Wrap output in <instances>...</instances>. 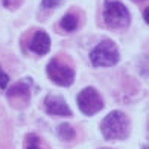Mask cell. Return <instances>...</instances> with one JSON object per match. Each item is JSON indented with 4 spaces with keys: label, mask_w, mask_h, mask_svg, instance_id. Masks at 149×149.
<instances>
[{
    "label": "cell",
    "mask_w": 149,
    "mask_h": 149,
    "mask_svg": "<svg viewBox=\"0 0 149 149\" xmlns=\"http://www.w3.org/2000/svg\"><path fill=\"white\" fill-rule=\"evenodd\" d=\"M104 23L111 31H123L131 23V14L128 8L117 0H107L102 11Z\"/></svg>",
    "instance_id": "cell-2"
},
{
    "label": "cell",
    "mask_w": 149,
    "mask_h": 149,
    "mask_svg": "<svg viewBox=\"0 0 149 149\" xmlns=\"http://www.w3.org/2000/svg\"><path fill=\"white\" fill-rule=\"evenodd\" d=\"M8 82H9V76L8 73H6L2 67H0V88L2 90H6V87H8Z\"/></svg>",
    "instance_id": "cell-13"
},
{
    "label": "cell",
    "mask_w": 149,
    "mask_h": 149,
    "mask_svg": "<svg viewBox=\"0 0 149 149\" xmlns=\"http://www.w3.org/2000/svg\"><path fill=\"white\" fill-rule=\"evenodd\" d=\"M100 132L107 140H125L131 132V122L123 111L114 110L102 119Z\"/></svg>",
    "instance_id": "cell-1"
},
{
    "label": "cell",
    "mask_w": 149,
    "mask_h": 149,
    "mask_svg": "<svg viewBox=\"0 0 149 149\" xmlns=\"http://www.w3.org/2000/svg\"><path fill=\"white\" fill-rule=\"evenodd\" d=\"M44 111L50 116H61V117L73 116L70 107L67 105L64 97L55 96V94H49V96L44 97Z\"/></svg>",
    "instance_id": "cell-7"
},
{
    "label": "cell",
    "mask_w": 149,
    "mask_h": 149,
    "mask_svg": "<svg viewBox=\"0 0 149 149\" xmlns=\"http://www.w3.org/2000/svg\"><path fill=\"white\" fill-rule=\"evenodd\" d=\"M79 26H81V12L78 9H72L69 12H65L63 18L59 20V28L65 33L78 31Z\"/></svg>",
    "instance_id": "cell-9"
},
{
    "label": "cell",
    "mask_w": 149,
    "mask_h": 149,
    "mask_svg": "<svg viewBox=\"0 0 149 149\" xmlns=\"http://www.w3.org/2000/svg\"><path fill=\"white\" fill-rule=\"evenodd\" d=\"M46 73L53 84L61 87H70L74 81V69L64 56H55L49 61Z\"/></svg>",
    "instance_id": "cell-3"
},
{
    "label": "cell",
    "mask_w": 149,
    "mask_h": 149,
    "mask_svg": "<svg viewBox=\"0 0 149 149\" xmlns=\"http://www.w3.org/2000/svg\"><path fill=\"white\" fill-rule=\"evenodd\" d=\"M64 0H41V6L44 9H55L59 5H63Z\"/></svg>",
    "instance_id": "cell-12"
},
{
    "label": "cell",
    "mask_w": 149,
    "mask_h": 149,
    "mask_svg": "<svg viewBox=\"0 0 149 149\" xmlns=\"http://www.w3.org/2000/svg\"><path fill=\"white\" fill-rule=\"evenodd\" d=\"M24 149H49L43 145V140L37 134H28L24 139Z\"/></svg>",
    "instance_id": "cell-11"
},
{
    "label": "cell",
    "mask_w": 149,
    "mask_h": 149,
    "mask_svg": "<svg viewBox=\"0 0 149 149\" xmlns=\"http://www.w3.org/2000/svg\"><path fill=\"white\" fill-rule=\"evenodd\" d=\"M56 134L63 141H73L76 139V130L70 123H61L56 128Z\"/></svg>",
    "instance_id": "cell-10"
},
{
    "label": "cell",
    "mask_w": 149,
    "mask_h": 149,
    "mask_svg": "<svg viewBox=\"0 0 149 149\" xmlns=\"http://www.w3.org/2000/svg\"><path fill=\"white\" fill-rule=\"evenodd\" d=\"M141 149H149V145H146V146H143V148H141Z\"/></svg>",
    "instance_id": "cell-16"
},
{
    "label": "cell",
    "mask_w": 149,
    "mask_h": 149,
    "mask_svg": "<svg viewBox=\"0 0 149 149\" xmlns=\"http://www.w3.org/2000/svg\"><path fill=\"white\" fill-rule=\"evenodd\" d=\"M90 61L94 67H113L120 61V52L111 40H102L90 52Z\"/></svg>",
    "instance_id": "cell-4"
},
{
    "label": "cell",
    "mask_w": 149,
    "mask_h": 149,
    "mask_svg": "<svg viewBox=\"0 0 149 149\" xmlns=\"http://www.w3.org/2000/svg\"><path fill=\"white\" fill-rule=\"evenodd\" d=\"M28 47L37 55H46L50 50V37L44 31H35L29 38Z\"/></svg>",
    "instance_id": "cell-8"
},
{
    "label": "cell",
    "mask_w": 149,
    "mask_h": 149,
    "mask_svg": "<svg viewBox=\"0 0 149 149\" xmlns=\"http://www.w3.org/2000/svg\"><path fill=\"white\" fill-rule=\"evenodd\" d=\"M143 18H145V22L149 24V6L145 9V12H143Z\"/></svg>",
    "instance_id": "cell-15"
},
{
    "label": "cell",
    "mask_w": 149,
    "mask_h": 149,
    "mask_svg": "<svg viewBox=\"0 0 149 149\" xmlns=\"http://www.w3.org/2000/svg\"><path fill=\"white\" fill-rule=\"evenodd\" d=\"M6 97H8V100L11 102L12 107L24 108L31 100V88H29L28 82H23L22 81V82L14 84L6 91Z\"/></svg>",
    "instance_id": "cell-6"
},
{
    "label": "cell",
    "mask_w": 149,
    "mask_h": 149,
    "mask_svg": "<svg viewBox=\"0 0 149 149\" xmlns=\"http://www.w3.org/2000/svg\"><path fill=\"white\" fill-rule=\"evenodd\" d=\"M23 0H2V3L5 8H8V9H17L20 5H22Z\"/></svg>",
    "instance_id": "cell-14"
},
{
    "label": "cell",
    "mask_w": 149,
    "mask_h": 149,
    "mask_svg": "<svg viewBox=\"0 0 149 149\" xmlns=\"http://www.w3.org/2000/svg\"><path fill=\"white\" fill-rule=\"evenodd\" d=\"M78 107L85 116H94L104 108V99L94 87H85L76 96Z\"/></svg>",
    "instance_id": "cell-5"
}]
</instances>
